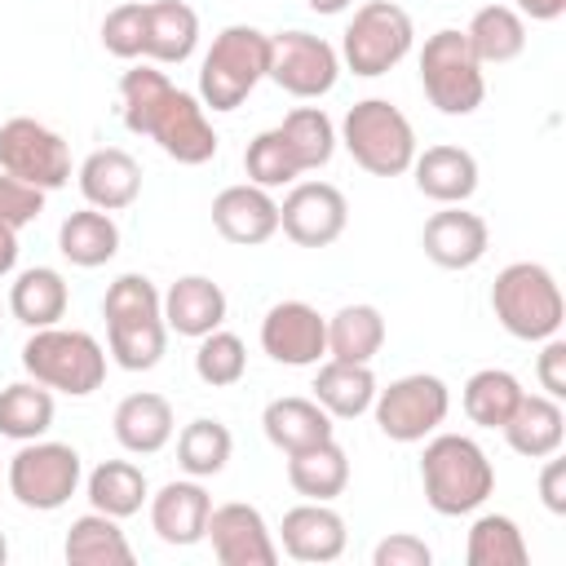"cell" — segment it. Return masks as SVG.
<instances>
[{
	"instance_id": "34",
	"label": "cell",
	"mask_w": 566,
	"mask_h": 566,
	"mask_svg": "<svg viewBox=\"0 0 566 566\" xmlns=\"http://www.w3.org/2000/svg\"><path fill=\"white\" fill-rule=\"evenodd\" d=\"M385 345V314L367 301L358 305H340L327 318V358L340 363H371Z\"/></svg>"
},
{
	"instance_id": "38",
	"label": "cell",
	"mask_w": 566,
	"mask_h": 566,
	"mask_svg": "<svg viewBox=\"0 0 566 566\" xmlns=\"http://www.w3.org/2000/svg\"><path fill=\"white\" fill-rule=\"evenodd\" d=\"M279 133H283V142H287V150H292V159H296L301 172H318L336 155V124L327 119L323 106H296V111H287L283 124H279Z\"/></svg>"
},
{
	"instance_id": "42",
	"label": "cell",
	"mask_w": 566,
	"mask_h": 566,
	"mask_svg": "<svg viewBox=\"0 0 566 566\" xmlns=\"http://www.w3.org/2000/svg\"><path fill=\"white\" fill-rule=\"evenodd\" d=\"M243 172H248L252 186H265V190L292 186V181L301 177V168H296V159H292V150H287V142H283L279 128H265V133H256V137L248 142V150H243Z\"/></svg>"
},
{
	"instance_id": "7",
	"label": "cell",
	"mask_w": 566,
	"mask_h": 566,
	"mask_svg": "<svg viewBox=\"0 0 566 566\" xmlns=\"http://www.w3.org/2000/svg\"><path fill=\"white\" fill-rule=\"evenodd\" d=\"M420 88H424L429 106L451 115V119H464L482 106L486 75H482V62L473 57L464 31L442 27L424 40V49H420Z\"/></svg>"
},
{
	"instance_id": "50",
	"label": "cell",
	"mask_w": 566,
	"mask_h": 566,
	"mask_svg": "<svg viewBox=\"0 0 566 566\" xmlns=\"http://www.w3.org/2000/svg\"><path fill=\"white\" fill-rule=\"evenodd\" d=\"M13 265H18V234L13 230H0V279L13 274Z\"/></svg>"
},
{
	"instance_id": "30",
	"label": "cell",
	"mask_w": 566,
	"mask_h": 566,
	"mask_svg": "<svg viewBox=\"0 0 566 566\" xmlns=\"http://www.w3.org/2000/svg\"><path fill=\"white\" fill-rule=\"evenodd\" d=\"M464 40L482 66H504V62L522 57V49H526V18L513 4H482L469 18Z\"/></svg>"
},
{
	"instance_id": "29",
	"label": "cell",
	"mask_w": 566,
	"mask_h": 566,
	"mask_svg": "<svg viewBox=\"0 0 566 566\" xmlns=\"http://www.w3.org/2000/svg\"><path fill=\"white\" fill-rule=\"evenodd\" d=\"M287 482H292L296 495L332 504L349 486V455H345V447L336 438H327V442H314L305 451H292L287 455Z\"/></svg>"
},
{
	"instance_id": "1",
	"label": "cell",
	"mask_w": 566,
	"mask_h": 566,
	"mask_svg": "<svg viewBox=\"0 0 566 566\" xmlns=\"http://www.w3.org/2000/svg\"><path fill=\"white\" fill-rule=\"evenodd\" d=\"M119 102H124V128L137 137H150L168 159L177 164H208L221 146L203 102L186 88H177L159 66H128L119 75Z\"/></svg>"
},
{
	"instance_id": "6",
	"label": "cell",
	"mask_w": 566,
	"mask_h": 566,
	"mask_svg": "<svg viewBox=\"0 0 566 566\" xmlns=\"http://www.w3.org/2000/svg\"><path fill=\"white\" fill-rule=\"evenodd\" d=\"M336 142L371 177H402L416 159V128L389 97H363L345 111Z\"/></svg>"
},
{
	"instance_id": "21",
	"label": "cell",
	"mask_w": 566,
	"mask_h": 566,
	"mask_svg": "<svg viewBox=\"0 0 566 566\" xmlns=\"http://www.w3.org/2000/svg\"><path fill=\"white\" fill-rule=\"evenodd\" d=\"M411 172H416V190L424 199H433V203H464L478 190V159H473V150L451 146V142L416 150Z\"/></svg>"
},
{
	"instance_id": "2",
	"label": "cell",
	"mask_w": 566,
	"mask_h": 566,
	"mask_svg": "<svg viewBox=\"0 0 566 566\" xmlns=\"http://www.w3.org/2000/svg\"><path fill=\"white\" fill-rule=\"evenodd\" d=\"M420 486L433 513H478L495 491V464L469 433H429L420 455Z\"/></svg>"
},
{
	"instance_id": "39",
	"label": "cell",
	"mask_w": 566,
	"mask_h": 566,
	"mask_svg": "<svg viewBox=\"0 0 566 566\" xmlns=\"http://www.w3.org/2000/svg\"><path fill=\"white\" fill-rule=\"evenodd\" d=\"M230 451H234V438L212 416H199L177 433V464L186 469V478H217L230 464Z\"/></svg>"
},
{
	"instance_id": "15",
	"label": "cell",
	"mask_w": 566,
	"mask_h": 566,
	"mask_svg": "<svg viewBox=\"0 0 566 566\" xmlns=\"http://www.w3.org/2000/svg\"><path fill=\"white\" fill-rule=\"evenodd\" d=\"M261 349L283 367H318L327 358V318L310 301H279L261 318Z\"/></svg>"
},
{
	"instance_id": "48",
	"label": "cell",
	"mask_w": 566,
	"mask_h": 566,
	"mask_svg": "<svg viewBox=\"0 0 566 566\" xmlns=\"http://www.w3.org/2000/svg\"><path fill=\"white\" fill-rule=\"evenodd\" d=\"M539 500H544V509L548 513H566V460H557V451L553 455H544V469H539Z\"/></svg>"
},
{
	"instance_id": "27",
	"label": "cell",
	"mask_w": 566,
	"mask_h": 566,
	"mask_svg": "<svg viewBox=\"0 0 566 566\" xmlns=\"http://www.w3.org/2000/svg\"><path fill=\"white\" fill-rule=\"evenodd\" d=\"M199 44V13L186 0L146 4V53L155 66H181Z\"/></svg>"
},
{
	"instance_id": "46",
	"label": "cell",
	"mask_w": 566,
	"mask_h": 566,
	"mask_svg": "<svg viewBox=\"0 0 566 566\" xmlns=\"http://www.w3.org/2000/svg\"><path fill=\"white\" fill-rule=\"evenodd\" d=\"M433 562V548L420 539V535H385L376 548H371V566H429Z\"/></svg>"
},
{
	"instance_id": "40",
	"label": "cell",
	"mask_w": 566,
	"mask_h": 566,
	"mask_svg": "<svg viewBox=\"0 0 566 566\" xmlns=\"http://www.w3.org/2000/svg\"><path fill=\"white\" fill-rule=\"evenodd\" d=\"M106 358L124 371H150L168 349V323L142 318V323H106Z\"/></svg>"
},
{
	"instance_id": "44",
	"label": "cell",
	"mask_w": 566,
	"mask_h": 566,
	"mask_svg": "<svg viewBox=\"0 0 566 566\" xmlns=\"http://www.w3.org/2000/svg\"><path fill=\"white\" fill-rule=\"evenodd\" d=\"M102 49L119 62H133L146 53V4L142 0H128V4H115L106 18H102Z\"/></svg>"
},
{
	"instance_id": "13",
	"label": "cell",
	"mask_w": 566,
	"mask_h": 566,
	"mask_svg": "<svg viewBox=\"0 0 566 566\" xmlns=\"http://www.w3.org/2000/svg\"><path fill=\"white\" fill-rule=\"evenodd\" d=\"M345 226L349 203L332 181H292V190L279 203V230L296 248H327L345 234Z\"/></svg>"
},
{
	"instance_id": "36",
	"label": "cell",
	"mask_w": 566,
	"mask_h": 566,
	"mask_svg": "<svg viewBox=\"0 0 566 566\" xmlns=\"http://www.w3.org/2000/svg\"><path fill=\"white\" fill-rule=\"evenodd\" d=\"M522 380L513 376V371H504V367H482V371H473L469 380H464V394H460V402H464V416L473 420V424H482V429H500L509 416H513V407L522 402Z\"/></svg>"
},
{
	"instance_id": "12",
	"label": "cell",
	"mask_w": 566,
	"mask_h": 566,
	"mask_svg": "<svg viewBox=\"0 0 566 566\" xmlns=\"http://www.w3.org/2000/svg\"><path fill=\"white\" fill-rule=\"evenodd\" d=\"M265 80H274L283 93H292L301 102H314V97L336 88L340 53L314 31H301V27L279 31V35H270V71H265Z\"/></svg>"
},
{
	"instance_id": "33",
	"label": "cell",
	"mask_w": 566,
	"mask_h": 566,
	"mask_svg": "<svg viewBox=\"0 0 566 566\" xmlns=\"http://www.w3.org/2000/svg\"><path fill=\"white\" fill-rule=\"evenodd\" d=\"M84 495H88V504H93L97 513L124 522V517L142 513V504L150 500V486H146L142 464H133V460H102V464L84 478Z\"/></svg>"
},
{
	"instance_id": "24",
	"label": "cell",
	"mask_w": 566,
	"mask_h": 566,
	"mask_svg": "<svg viewBox=\"0 0 566 566\" xmlns=\"http://www.w3.org/2000/svg\"><path fill=\"white\" fill-rule=\"evenodd\" d=\"M504 442L526 455V460H544L553 451H562L566 442V411L557 398L548 394H522V402L513 407V416L500 424Z\"/></svg>"
},
{
	"instance_id": "31",
	"label": "cell",
	"mask_w": 566,
	"mask_h": 566,
	"mask_svg": "<svg viewBox=\"0 0 566 566\" xmlns=\"http://www.w3.org/2000/svg\"><path fill=\"white\" fill-rule=\"evenodd\" d=\"M62 557L71 566H133V544L119 531V517H106L93 509V513L71 522Z\"/></svg>"
},
{
	"instance_id": "22",
	"label": "cell",
	"mask_w": 566,
	"mask_h": 566,
	"mask_svg": "<svg viewBox=\"0 0 566 566\" xmlns=\"http://www.w3.org/2000/svg\"><path fill=\"white\" fill-rule=\"evenodd\" d=\"M226 310H230L226 305V292L208 274H181L164 292V323H168V332L190 336V340L217 332L226 323Z\"/></svg>"
},
{
	"instance_id": "45",
	"label": "cell",
	"mask_w": 566,
	"mask_h": 566,
	"mask_svg": "<svg viewBox=\"0 0 566 566\" xmlns=\"http://www.w3.org/2000/svg\"><path fill=\"white\" fill-rule=\"evenodd\" d=\"M44 212V190L40 186H27L9 172H0V230H27L31 221H40Z\"/></svg>"
},
{
	"instance_id": "20",
	"label": "cell",
	"mask_w": 566,
	"mask_h": 566,
	"mask_svg": "<svg viewBox=\"0 0 566 566\" xmlns=\"http://www.w3.org/2000/svg\"><path fill=\"white\" fill-rule=\"evenodd\" d=\"M75 181H80V195H84L88 208L124 212L142 195V164L119 146H102V150L84 155Z\"/></svg>"
},
{
	"instance_id": "11",
	"label": "cell",
	"mask_w": 566,
	"mask_h": 566,
	"mask_svg": "<svg viewBox=\"0 0 566 566\" xmlns=\"http://www.w3.org/2000/svg\"><path fill=\"white\" fill-rule=\"evenodd\" d=\"M0 172L49 190H62L71 181V146L57 128L31 119V115H13L0 124Z\"/></svg>"
},
{
	"instance_id": "51",
	"label": "cell",
	"mask_w": 566,
	"mask_h": 566,
	"mask_svg": "<svg viewBox=\"0 0 566 566\" xmlns=\"http://www.w3.org/2000/svg\"><path fill=\"white\" fill-rule=\"evenodd\" d=\"M314 13H323V18H336V13H345L354 0H305Z\"/></svg>"
},
{
	"instance_id": "25",
	"label": "cell",
	"mask_w": 566,
	"mask_h": 566,
	"mask_svg": "<svg viewBox=\"0 0 566 566\" xmlns=\"http://www.w3.org/2000/svg\"><path fill=\"white\" fill-rule=\"evenodd\" d=\"M310 389H314V402H318L332 420H358L363 411H371L380 385H376L371 363H340V358H327V363H318Z\"/></svg>"
},
{
	"instance_id": "35",
	"label": "cell",
	"mask_w": 566,
	"mask_h": 566,
	"mask_svg": "<svg viewBox=\"0 0 566 566\" xmlns=\"http://www.w3.org/2000/svg\"><path fill=\"white\" fill-rule=\"evenodd\" d=\"M53 429V389H44L40 380H13L0 389V433L13 442H31L44 438Z\"/></svg>"
},
{
	"instance_id": "23",
	"label": "cell",
	"mask_w": 566,
	"mask_h": 566,
	"mask_svg": "<svg viewBox=\"0 0 566 566\" xmlns=\"http://www.w3.org/2000/svg\"><path fill=\"white\" fill-rule=\"evenodd\" d=\"M111 429H115V442L128 455H155L172 442V429H177L172 402L164 394H150V389L128 394V398H119V407L111 416Z\"/></svg>"
},
{
	"instance_id": "52",
	"label": "cell",
	"mask_w": 566,
	"mask_h": 566,
	"mask_svg": "<svg viewBox=\"0 0 566 566\" xmlns=\"http://www.w3.org/2000/svg\"><path fill=\"white\" fill-rule=\"evenodd\" d=\"M9 562V539H4V531H0V566Z\"/></svg>"
},
{
	"instance_id": "14",
	"label": "cell",
	"mask_w": 566,
	"mask_h": 566,
	"mask_svg": "<svg viewBox=\"0 0 566 566\" xmlns=\"http://www.w3.org/2000/svg\"><path fill=\"white\" fill-rule=\"evenodd\" d=\"M203 539L212 544V557L221 566H274L279 562L274 531L265 526L261 509L256 504H243V500L212 504Z\"/></svg>"
},
{
	"instance_id": "17",
	"label": "cell",
	"mask_w": 566,
	"mask_h": 566,
	"mask_svg": "<svg viewBox=\"0 0 566 566\" xmlns=\"http://www.w3.org/2000/svg\"><path fill=\"white\" fill-rule=\"evenodd\" d=\"M279 544L292 562H310V566H323V562H336L349 544V531H345V517L323 504V500H305L296 509L283 513L279 522Z\"/></svg>"
},
{
	"instance_id": "28",
	"label": "cell",
	"mask_w": 566,
	"mask_h": 566,
	"mask_svg": "<svg viewBox=\"0 0 566 566\" xmlns=\"http://www.w3.org/2000/svg\"><path fill=\"white\" fill-rule=\"evenodd\" d=\"M66 305H71V287H66L62 270H53V265H31L9 287V314L31 332L62 323Z\"/></svg>"
},
{
	"instance_id": "43",
	"label": "cell",
	"mask_w": 566,
	"mask_h": 566,
	"mask_svg": "<svg viewBox=\"0 0 566 566\" xmlns=\"http://www.w3.org/2000/svg\"><path fill=\"white\" fill-rule=\"evenodd\" d=\"M102 318L106 323H142V318H164V296L146 274H119L106 296H102Z\"/></svg>"
},
{
	"instance_id": "4",
	"label": "cell",
	"mask_w": 566,
	"mask_h": 566,
	"mask_svg": "<svg viewBox=\"0 0 566 566\" xmlns=\"http://www.w3.org/2000/svg\"><path fill=\"white\" fill-rule=\"evenodd\" d=\"M22 371L53 394L88 398L106 380V349L80 327H35L22 345Z\"/></svg>"
},
{
	"instance_id": "10",
	"label": "cell",
	"mask_w": 566,
	"mask_h": 566,
	"mask_svg": "<svg viewBox=\"0 0 566 566\" xmlns=\"http://www.w3.org/2000/svg\"><path fill=\"white\" fill-rule=\"evenodd\" d=\"M447 411H451V389L433 371H407L385 389H376L371 402V416L389 442H424L429 433L442 429Z\"/></svg>"
},
{
	"instance_id": "26",
	"label": "cell",
	"mask_w": 566,
	"mask_h": 566,
	"mask_svg": "<svg viewBox=\"0 0 566 566\" xmlns=\"http://www.w3.org/2000/svg\"><path fill=\"white\" fill-rule=\"evenodd\" d=\"M261 429H265L270 447H279L283 455H292V451H305V447H314V442L336 438L332 416H327L314 398H301V394H287V398L265 402V411H261Z\"/></svg>"
},
{
	"instance_id": "8",
	"label": "cell",
	"mask_w": 566,
	"mask_h": 566,
	"mask_svg": "<svg viewBox=\"0 0 566 566\" xmlns=\"http://www.w3.org/2000/svg\"><path fill=\"white\" fill-rule=\"evenodd\" d=\"M9 495L31 509V513H57L84 482V464H80V451L71 442H44V438H31L13 451L9 460Z\"/></svg>"
},
{
	"instance_id": "16",
	"label": "cell",
	"mask_w": 566,
	"mask_h": 566,
	"mask_svg": "<svg viewBox=\"0 0 566 566\" xmlns=\"http://www.w3.org/2000/svg\"><path fill=\"white\" fill-rule=\"evenodd\" d=\"M420 248L433 265L442 270H473L486 248H491V230L478 212H469L464 203H442V212H433L420 230Z\"/></svg>"
},
{
	"instance_id": "32",
	"label": "cell",
	"mask_w": 566,
	"mask_h": 566,
	"mask_svg": "<svg viewBox=\"0 0 566 566\" xmlns=\"http://www.w3.org/2000/svg\"><path fill=\"white\" fill-rule=\"evenodd\" d=\"M57 252L80 265V270H97L119 252V226L111 212L102 208H80L57 226Z\"/></svg>"
},
{
	"instance_id": "49",
	"label": "cell",
	"mask_w": 566,
	"mask_h": 566,
	"mask_svg": "<svg viewBox=\"0 0 566 566\" xmlns=\"http://www.w3.org/2000/svg\"><path fill=\"white\" fill-rule=\"evenodd\" d=\"M513 9L531 22H557L566 13V0H513Z\"/></svg>"
},
{
	"instance_id": "5",
	"label": "cell",
	"mask_w": 566,
	"mask_h": 566,
	"mask_svg": "<svg viewBox=\"0 0 566 566\" xmlns=\"http://www.w3.org/2000/svg\"><path fill=\"white\" fill-rule=\"evenodd\" d=\"M491 314L513 340H548L562 332L566 301L548 265L513 261L491 283Z\"/></svg>"
},
{
	"instance_id": "3",
	"label": "cell",
	"mask_w": 566,
	"mask_h": 566,
	"mask_svg": "<svg viewBox=\"0 0 566 566\" xmlns=\"http://www.w3.org/2000/svg\"><path fill=\"white\" fill-rule=\"evenodd\" d=\"M265 71H270V35L248 27V22H234V27L217 31L212 49L203 53V62H199V93L195 97L212 115L239 111L248 102V93L265 80Z\"/></svg>"
},
{
	"instance_id": "37",
	"label": "cell",
	"mask_w": 566,
	"mask_h": 566,
	"mask_svg": "<svg viewBox=\"0 0 566 566\" xmlns=\"http://www.w3.org/2000/svg\"><path fill=\"white\" fill-rule=\"evenodd\" d=\"M464 557H469V566H526L531 548H526L522 526L509 513H482L469 526Z\"/></svg>"
},
{
	"instance_id": "18",
	"label": "cell",
	"mask_w": 566,
	"mask_h": 566,
	"mask_svg": "<svg viewBox=\"0 0 566 566\" xmlns=\"http://www.w3.org/2000/svg\"><path fill=\"white\" fill-rule=\"evenodd\" d=\"M212 226L226 243H239V248L270 243L279 234V199L265 186H252V181L226 186L212 199Z\"/></svg>"
},
{
	"instance_id": "47",
	"label": "cell",
	"mask_w": 566,
	"mask_h": 566,
	"mask_svg": "<svg viewBox=\"0 0 566 566\" xmlns=\"http://www.w3.org/2000/svg\"><path fill=\"white\" fill-rule=\"evenodd\" d=\"M539 345H544L539 358H535L539 389L562 402V398H566V340H562V336H548V340H539Z\"/></svg>"
},
{
	"instance_id": "19",
	"label": "cell",
	"mask_w": 566,
	"mask_h": 566,
	"mask_svg": "<svg viewBox=\"0 0 566 566\" xmlns=\"http://www.w3.org/2000/svg\"><path fill=\"white\" fill-rule=\"evenodd\" d=\"M208 513H212V495L203 478H172L150 495V526L172 548L199 544L208 531Z\"/></svg>"
},
{
	"instance_id": "9",
	"label": "cell",
	"mask_w": 566,
	"mask_h": 566,
	"mask_svg": "<svg viewBox=\"0 0 566 566\" xmlns=\"http://www.w3.org/2000/svg\"><path fill=\"white\" fill-rule=\"evenodd\" d=\"M416 44V27H411V13L394 0H367L354 9L345 35H340V62L363 75V80H376L385 71H394Z\"/></svg>"
},
{
	"instance_id": "41",
	"label": "cell",
	"mask_w": 566,
	"mask_h": 566,
	"mask_svg": "<svg viewBox=\"0 0 566 566\" xmlns=\"http://www.w3.org/2000/svg\"><path fill=\"white\" fill-rule=\"evenodd\" d=\"M243 371H248V345H243L234 332L217 327V332L199 336V349H195V376H199L208 389H230V385L243 380Z\"/></svg>"
}]
</instances>
